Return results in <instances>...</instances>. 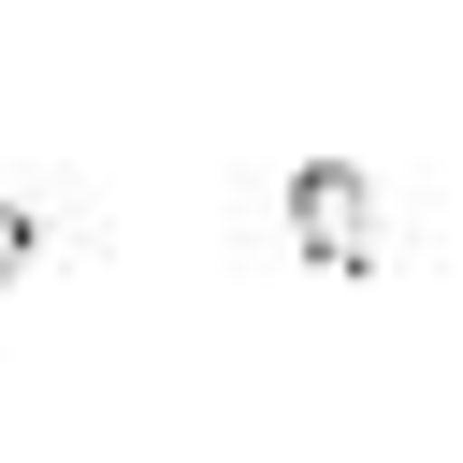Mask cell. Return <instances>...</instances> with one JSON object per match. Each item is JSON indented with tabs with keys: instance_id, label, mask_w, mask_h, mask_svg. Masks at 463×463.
Returning a JSON list of instances; mask_svg holds the SVG:
<instances>
[{
	"instance_id": "obj_1",
	"label": "cell",
	"mask_w": 463,
	"mask_h": 463,
	"mask_svg": "<svg viewBox=\"0 0 463 463\" xmlns=\"http://www.w3.org/2000/svg\"><path fill=\"white\" fill-rule=\"evenodd\" d=\"M289 232H304L318 260H376V188H362L347 159H304V174H289Z\"/></svg>"
},
{
	"instance_id": "obj_2",
	"label": "cell",
	"mask_w": 463,
	"mask_h": 463,
	"mask_svg": "<svg viewBox=\"0 0 463 463\" xmlns=\"http://www.w3.org/2000/svg\"><path fill=\"white\" fill-rule=\"evenodd\" d=\"M14 275H29V217L0 203V289H14Z\"/></svg>"
}]
</instances>
